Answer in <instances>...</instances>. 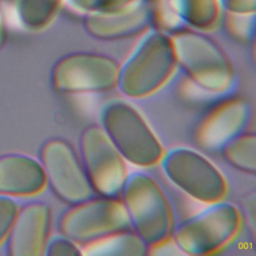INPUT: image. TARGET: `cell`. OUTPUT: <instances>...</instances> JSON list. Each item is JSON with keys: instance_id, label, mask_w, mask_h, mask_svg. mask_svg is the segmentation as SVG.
Segmentation results:
<instances>
[{"instance_id": "cell-1", "label": "cell", "mask_w": 256, "mask_h": 256, "mask_svg": "<svg viewBox=\"0 0 256 256\" xmlns=\"http://www.w3.org/2000/svg\"><path fill=\"white\" fill-rule=\"evenodd\" d=\"M176 66L171 36L155 28L148 29L120 64L117 88L128 98L148 97L166 84Z\"/></svg>"}, {"instance_id": "cell-2", "label": "cell", "mask_w": 256, "mask_h": 256, "mask_svg": "<svg viewBox=\"0 0 256 256\" xmlns=\"http://www.w3.org/2000/svg\"><path fill=\"white\" fill-rule=\"evenodd\" d=\"M131 229L151 248L171 240L175 228L172 207L162 187L148 173H128L120 193Z\"/></svg>"}, {"instance_id": "cell-3", "label": "cell", "mask_w": 256, "mask_h": 256, "mask_svg": "<svg viewBox=\"0 0 256 256\" xmlns=\"http://www.w3.org/2000/svg\"><path fill=\"white\" fill-rule=\"evenodd\" d=\"M99 125L126 160L140 167L159 164L165 149L142 114L124 99H111L99 111Z\"/></svg>"}, {"instance_id": "cell-4", "label": "cell", "mask_w": 256, "mask_h": 256, "mask_svg": "<svg viewBox=\"0 0 256 256\" xmlns=\"http://www.w3.org/2000/svg\"><path fill=\"white\" fill-rule=\"evenodd\" d=\"M170 36L177 65L196 85L216 94L226 93L234 86L230 58L207 34L184 27Z\"/></svg>"}, {"instance_id": "cell-5", "label": "cell", "mask_w": 256, "mask_h": 256, "mask_svg": "<svg viewBox=\"0 0 256 256\" xmlns=\"http://www.w3.org/2000/svg\"><path fill=\"white\" fill-rule=\"evenodd\" d=\"M242 225L239 208L224 200L208 204L197 214L175 226L171 239L182 253L205 256L227 247Z\"/></svg>"}, {"instance_id": "cell-6", "label": "cell", "mask_w": 256, "mask_h": 256, "mask_svg": "<svg viewBox=\"0 0 256 256\" xmlns=\"http://www.w3.org/2000/svg\"><path fill=\"white\" fill-rule=\"evenodd\" d=\"M159 164L167 180L196 201L210 204L224 200L228 193L224 174L195 149L176 146L165 150Z\"/></svg>"}, {"instance_id": "cell-7", "label": "cell", "mask_w": 256, "mask_h": 256, "mask_svg": "<svg viewBox=\"0 0 256 256\" xmlns=\"http://www.w3.org/2000/svg\"><path fill=\"white\" fill-rule=\"evenodd\" d=\"M130 228L129 217L122 200L118 197L100 195L70 205L59 221L60 233L80 247Z\"/></svg>"}, {"instance_id": "cell-8", "label": "cell", "mask_w": 256, "mask_h": 256, "mask_svg": "<svg viewBox=\"0 0 256 256\" xmlns=\"http://www.w3.org/2000/svg\"><path fill=\"white\" fill-rule=\"evenodd\" d=\"M120 64L113 57L96 52H74L56 62L52 84L63 94L107 92L117 88Z\"/></svg>"}, {"instance_id": "cell-9", "label": "cell", "mask_w": 256, "mask_h": 256, "mask_svg": "<svg viewBox=\"0 0 256 256\" xmlns=\"http://www.w3.org/2000/svg\"><path fill=\"white\" fill-rule=\"evenodd\" d=\"M79 157L97 195L120 196L129 173L127 162L99 124L89 125L81 132Z\"/></svg>"}, {"instance_id": "cell-10", "label": "cell", "mask_w": 256, "mask_h": 256, "mask_svg": "<svg viewBox=\"0 0 256 256\" xmlns=\"http://www.w3.org/2000/svg\"><path fill=\"white\" fill-rule=\"evenodd\" d=\"M40 162L47 184L62 202L74 205L94 196L79 154L66 140L54 138L47 141Z\"/></svg>"}, {"instance_id": "cell-11", "label": "cell", "mask_w": 256, "mask_h": 256, "mask_svg": "<svg viewBox=\"0 0 256 256\" xmlns=\"http://www.w3.org/2000/svg\"><path fill=\"white\" fill-rule=\"evenodd\" d=\"M151 25V4L147 0H135L113 11L86 15L84 19L87 33L103 41L126 39L144 33Z\"/></svg>"}, {"instance_id": "cell-12", "label": "cell", "mask_w": 256, "mask_h": 256, "mask_svg": "<svg viewBox=\"0 0 256 256\" xmlns=\"http://www.w3.org/2000/svg\"><path fill=\"white\" fill-rule=\"evenodd\" d=\"M251 117L249 103L233 98L216 105L200 122L196 141L205 149H220L226 142L245 131Z\"/></svg>"}, {"instance_id": "cell-13", "label": "cell", "mask_w": 256, "mask_h": 256, "mask_svg": "<svg viewBox=\"0 0 256 256\" xmlns=\"http://www.w3.org/2000/svg\"><path fill=\"white\" fill-rule=\"evenodd\" d=\"M52 214L50 207L41 202L26 205L18 211L9 232V250L13 255H43L50 238Z\"/></svg>"}, {"instance_id": "cell-14", "label": "cell", "mask_w": 256, "mask_h": 256, "mask_svg": "<svg viewBox=\"0 0 256 256\" xmlns=\"http://www.w3.org/2000/svg\"><path fill=\"white\" fill-rule=\"evenodd\" d=\"M47 181L40 161L15 154L0 159V193L33 196L43 191Z\"/></svg>"}, {"instance_id": "cell-15", "label": "cell", "mask_w": 256, "mask_h": 256, "mask_svg": "<svg viewBox=\"0 0 256 256\" xmlns=\"http://www.w3.org/2000/svg\"><path fill=\"white\" fill-rule=\"evenodd\" d=\"M166 3L184 27L205 33L219 25L220 0H166Z\"/></svg>"}, {"instance_id": "cell-16", "label": "cell", "mask_w": 256, "mask_h": 256, "mask_svg": "<svg viewBox=\"0 0 256 256\" xmlns=\"http://www.w3.org/2000/svg\"><path fill=\"white\" fill-rule=\"evenodd\" d=\"M81 251L89 256H142L149 253V247L130 228L86 244Z\"/></svg>"}, {"instance_id": "cell-17", "label": "cell", "mask_w": 256, "mask_h": 256, "mask_svg": "<svg viewBox=\"0 0 256 256\" xmlns=\"http://www.w3.org/2000/svg\"><path fill=\"white\" fill-rule=\"evenodd\" d=\"M225 160L234 168L254 175L256 172V136L242 132L226 142L219 149Z\"/></svg>"}, {"instance_id": "cell-18", "label": "cell", "mask_w": 256, "mask_h": 256, "mask_svg": "<svg viewBox=\"0 0 256 256\" xmlns=\"http://www.w3.org/2000/svg\"><path fill=\"white\" fill-rule=\"evenodd\" d=\"M63 5L64 0H18V16L25 28L39 31L51 24Z\"/></svg>"}, {"instance_id": "cell-19", "label": "cell", "mask_w": 256, "mask_h": 256, "mask_svg": "<svg viewBox=\"0 0 256 256\" xmlns=\"http://www.w3.org/2000/svg\"><path fill=\"white\" fill-rule=\"evenodd\" d=\"M135 0H64V5L81 15L109 12L124 7Z\"/></svg>"}, {"instance_id": "cell-20", "label": "cell", "mask_w": 256, "mask_h": 256, "mask_svg": "<svg viewBox=\"0 0 256 256\" xmlns=\"http://www.w3.org/2000/svg\"><path fill=\"white\" fill-rule=\"evenodd\" d=\"M225 24L228 32L239 41L248 42L253 39L255 14L226 13Z\"/></svg>"}, {"instance_id": "cell-21", "label": "cell", "mask_w": 256, "mask_h": 256, "mask_svg": "<svg viewBox=\"0 0 256 256\" xmlns=\"http://www.w3.org/2000/svg\"><path fill=\"white\" fill-rule=\"evenodd\" d=\"M44 254L50 256H80L82 251L77 243L60 233V235L49 238Z\"/></svg>"}, {"instance_id": "cell-22", "label": "cell", "mask_w": 256, "mask_h": 256, "mask_svg": "<svg viewBox=\"0 0 256 256\" xmlns=\"http://www.w3.org/2000/svg\"><path fill=\"white\" fill-rule=\"evenodd\" d=\"M18 211V205L14 200L0 196V243L9 234Z\"/></svg>"}, {"instance_id": "cell-23", "label": "cell", "mask_w": 256, "mask_h": 256, "mask_svg": "<svg viewBox=\"0 0 256 256\" xmlns=\"http://www.w3.org/2000/svg\"><path fill=\"white\" fill-rule=\"evenodd\" d=\"M222 9L229 14H255L256 0H220Z\"/></svg>"}, {"instance_id": "cell-24", "label": "cell", "mask_w": 256, "mask_h": 256, "mask_svg": "<svg viewBox=\"0 0 256 256\" xmlns=\"http://www.w3.org/2000/svg\"><path fill=\"white\" fill-rule=\"evenodd\" d=\"M5 39V28H4V24H3V20L1 17V13H0V47L2 46L3 42Z\"/></svg>"}]
</instances>
